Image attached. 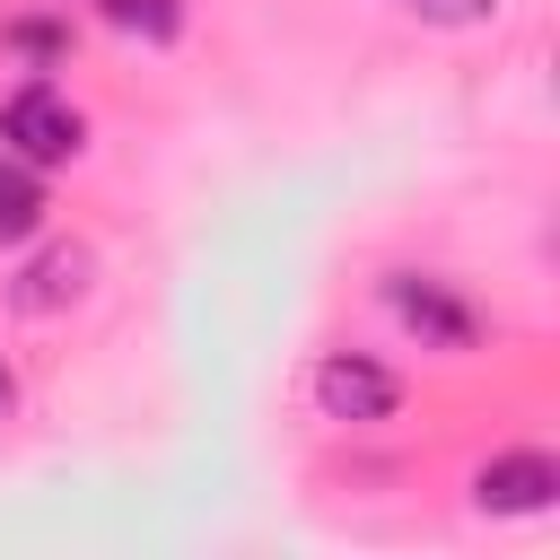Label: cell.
<instances>
[{"mask_svg":"<svg viewBox=\"0 0 560 560\" xmlns=\"http://www.w3.org/2000/svg\"><path fill=\"white\" fill-rule=\"evenodd\" d=\"M35 228H44V175L26 158H0V245H18Z\"/></svg>","mask_w":560,"mask_h":560,"instance_id":"6","label":"cell"},{"mask_svg":"<svg viewBox=\"0 0 560 560\" xmlns=\"http://www.w3.org/2000/svg\"><path fill=\"white\" fill-rule=\"evenodd\" d=\"M0 140H9V158H26V166H61V158L88 149V122H79V105H70L61 88L26 79V88L0 105Z\"/></svg>","mask_w":560,"mask_h":560,"instance_id":"1","label":"cell"},{"mask_svg":"<svg viewBox=\"0 0 560 560\" xmlns=\"http://www.w3.org/2000/svg\"><path fill=\"white\" fill-rule=\"evenodd\" d=\"M79 289H88V254H79V245H52V254H35V262H26L18 306H26V315H52V306H70Z\"/></svg>","mask_w":560,"mask_h":560,"instance_id":"5","label":"cell"},{"mask_svg":"<svg viewBox=\"0 0 560 560\" xmlns=\"http://www.w3.org/2000/svg\"><path fill=\"white\" fill-rule=\"evenodd\" d=\"M420 18H446V26H472V18H490V0H411Z\"/></svg>","mask_w":560,"mask_h":560,"instance_id":"8","label":"cell"},{"mask_svg":"<svg viewBox=\"0 0 560 560\" xmlns=\"http://www.w3.org/2000/svg\"><path fill=\"white\" fill-rule=\"evenodd\" d=\"M385 306H394L402 332H420V350H472L481 341V315L446 280H429V271H394L385 280Z\"/></svg>","mask_w":560,"mask_h":560,"instance_id":"3","label":"cell"},{"mask_svg":"<svg viewBox=\"0 0 560 560\" xmlns=\"http://www.w3.org/2000/svg\"><path fill=\"white\" fill-rule=\"evenodd\" d=\"M18 411V376H9V359H0V420Z\"/></svg>","mask_w":560,"mask_h":560,"instance_id":"9","label":"cell"},{"mask_svg":"<svg viewBox=\"0 0 560 560\" xmlns=\"http://www.w3.org/2000/svg\"><path fill=\"white\" fill-rule=\"evenodd\" d=\"M551 499H560V464H551L542 446L490 455V464L472 472V508H481V516H542Z\"/></svg>","mask_w":560,"mask_h":560,"instance_id":"4","label":"cell"},{"mask_svg":"<svg viewBox=\"0 0 560 560\" xmlns=\"http://www.w3.org/2000/svg\"><path fill=\"white\" fill-rule=\"evenodd\" d=\"M96 18H105V26H122V35L166 44V35L184 26V0H96Z\"/></svg>","mask_w":560,"mask_h":560,"instance_id":"7","label":"cell"},{"mask_svg":"<svg viewBox=\"0 0 560 560\" xmlns=\"http://www.w3.org/2000/svg\"><path fill=\"white\" fill-rule=\"evenodd\" d=\"M394 402H402V385H394V368H376L368 350H324V359H315V411H324V420L376 429V420H394Z\"/></svg>","mask_w":560,"mask_h":560,"instance_id":"2","label":"cell"}]
</instances>
